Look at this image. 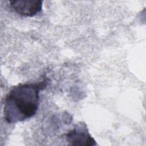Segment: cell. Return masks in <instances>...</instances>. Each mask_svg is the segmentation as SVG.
<instances>
[{
    "instance_id": "6da1fadb",
    "label": "cell",
    "mask_w": 146,
    "mask_h": 146,
    "mask_svg": "<svg viewBox=\"0 0 146 146\" xmlns=\"http://www.w3.org/2000/svg\"><path fill=\"white\" fill-rule=\"evenodd\" d=\"M47 83L45 78L38 83L14 86L5 99L3 116L5 121L13 124L34 116L39 106L40 92L46 87Z\"/></svg>"
},
{
    "instance_id": "3957f363",
    "label": "cell",
    "mask_w": 146,
    "mask_h": 146,
    "mask_svg": "<svg viewBox=\"0 0 146 146\" xmlns=\"http://www.w3.org/2000/svg\"><path fill=\"white\" fill-rule=\"evenodd\" d=\"M10 7L18 14L32 17L39 13L42 9V1L13 0L9 2Z\"/></svg>"
},
{
    "instance_id": "7a4b0ae2",
    "label": "cell",
    "mask_w": 146,
    "mask_h": 146,
    "mask_svg": "<svg viewBox=\"0 0 146 146\" xmlns=\"http://www.w3.org/2000/svg\"><path fill=\"white\" fill-rule=\"evenodd\" d=\"M66 141L72 145H95L96 141L89 133L85 123L77 125L66 135Z\"/></svg>"
}]
</instances>
